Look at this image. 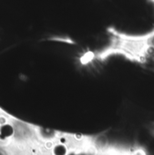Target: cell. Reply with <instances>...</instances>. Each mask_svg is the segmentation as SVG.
<instances>
[{
    "mask_svg": "<svg viewBox=\"0 0 154 155\" xmlns=\"http://www.w3.org/2000/svg\"><path fill=\"white\" fill-rule=\"evenodd\" d=\"M54 153L55 155H65L66 154V149L64 145H57L54 148Z\"/></svg>",
    "mask_w": 154,
    "mask_h": 155,
    "instance_id": "1",
    "label": "cell"
}]
</instances>
